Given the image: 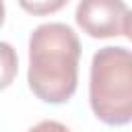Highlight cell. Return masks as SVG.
Masks as SVG:
<instances>
[{
    "mask_svg": "<svg viewBox=\"0 0 132 132\" xmlns=\"http://www.w3.org/2000/svg\"><path fill=\"white\" fill-rule=\"evenodd\" d=\"M80 39L66 23H43L29 37L27 82L45 103L68 101L78 85Z\"/></svg>",
    "mask_w": 132,
    "mask_h": 132,
    "instance_id": "cell-1",
    "label": "cell"
},
{
    "mask_svg": "<svg viewBox=\"0 0 132 132\" xmlns=\"http://www.w3.org/2000/svg\"><path fill=\"white\" fill-rule=\"evenodd\" d=\"M89 101L97 120L126 126L132 120V54L122 45L101 47L91 62Z\"/></svg>",
    "mask_w": 132,
    "mask_h": 132,
    "instance_id": "cell-2",
    "label": "cell"
},
{
    "mask_svg": "<svg viewBox=\"0 0 132 132\" xmlns=\"http://www.w3.org/2000/svg\"><path fill=\"white\" fill-rule=\"evenodd\" d=\"M130 8L124 0H80L76 25L95 39L130 37Z\"/></svg>",
    "mask_w": 132,
    "mask_h": 132,
    "instance_id": "cell-3",
    "label": "cell"
},
{
    "mask_svg": "<svg viewBox=\"0 0 132 132\" xmlns=\"http://www.w3.org/2000/svg\"><path fill=\"white\" fill-rule=\"evenodd\" d=\"M16 72H19L16 50L10 43L0 41V91L8 89L12 85V80L16 78Z\"/></svg>",
    "mask_w": 132,
    "mask_h": 132,
    "instance_id": "cell-4",
    "label": "cell"
},
{
    "mask_svg": "<svg viewBox=\"0 0 132 132\" xmlns=\"http://www.w3.org/2000/svg\"><path fill=\"white\" fill-rule=\"evenodd\" d=\"M21 8L33 16H43V14H52L62 10L68 0H19Z\"/></svg>",
    "mask_w": 132,
    "mask_h": 132,
    "instance_id": "cell-5",
    "label": "cell"
},
{
    "mask_svg": "<svg viewBox=\"0 0 132 132\" xmlns=\"http://www.w3.org/2000/svg\"><path fill=\"white\" fill-rule=\"evenodd\" d=\"M29 132H70L62 122L56 120H43L39 124H35L33 128H29Z\"/></svg>",
    "mask_w": 132,
    "mask_h": 132,
    "instance_id": "cell-6",
    "label": "cell"
},
{
    "mask_svg": "<svg viewBox=\"0 0 132 132\" xmlns=\"http://www.w3.org/2000/svg\"><path fill=\"white\" fill-rule=\"evenodd\" d=\"M4 14H6V10H4V0H0V27L4 25Z\"/></svg>",
    "mask_w": 132,
    "mask_h": 132,
    "instance_id": "cell-7",
    "label": "cell"
}]
</instances>
